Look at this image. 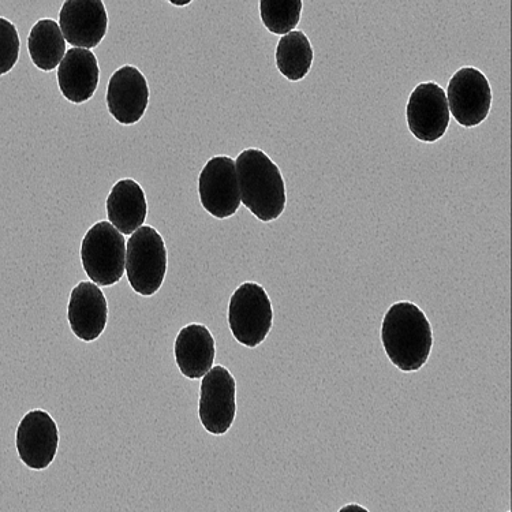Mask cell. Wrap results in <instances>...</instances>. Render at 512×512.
Masks as SVG:
<instances>
[{"instance_id": "cell-1", "label": "cell", "mask_w": 512, "mask_h": 512, "mask_svg": "<svg viewBox=\"0 0 512 512\" xmlns=\"http://www.w3.org/2000/svg\"><path fill=\"white\" fill-rule=\"evenodd\" d=\"M381 343L399 371L418 372L431 355L432 325L420 306L409 301L396 302L381 324Z\"/></svg>"}, {"instance_id": "cell-2", "label": "cell", "mask_w": 512, "mask_h": 512, "mask_svg": "<svg viewBox=\"0 0 512 512\" xmlns=\"http://www.w3.org/2000/svg\"><path fill=\"white\" fill-rule=\"evenodd\" d=\"M241 203L261 222H274L286 208V185L279 167L267 153L245 149L235 160Z\"/></svg>"}, {"instance_id": "cell-3", "label": "cell", "mask_w": 512, "mask_h": 512, "mask_svg": "<svg viewBox=\"0 0 512 512\" xmlns=\"http://www.w3.org/2000/svg\"><path fill=\"white\" fill-rule=\"evenodd\" d=\"M130 286L142 297L155 295L167 274V249L159 231L141 226L127 241L126 265Z\"/></svg>"}, {"instance_id": "cell-4", "label": "cell", "mask_w": 512, "mask_h": 512, "mask_svg": "<svg viewBox=\"0 0 512 512\" xmlns=\"http://www.w3.org/2000/svg\"><path fill=\"white\" fill-rule=\"evenodd\" d=\"M81 261L91 282L114 286L125 275V237L106 220L96 223L82 239Z\"/></svg>"}, {"instance_id": "cell-5", "label": "cell", "mask_w": 512, "mask_h": 512, "mask_svg": "<svg viewBox=\"0 0 512 512\" xmlns=\"http://www.w3.org/2000/svg\"><path fill=\"white\" fill-rule=\"evenodd\" d=\"M272 323L274 310L267 291L259 283H242L229 304V325L235 340L254 349L267 339Z\"/></svg>"}, {"instance_id": "cell-6", "label": "cell", "mask_w": 512, "mask_h": 512, "mask_svg": "<svg viewBox=\"0 0 512 512\" xmlns=\"http://www.w3.org/2000/svg\"><path fill=\"white\" fill-rule=\"evenodd\" d=\"M237 383L229 369L215 366L203 377L200 388L198 417L205 431L211 435H224L230 431L237 413Z\"/></svg>"}, {"instance_id": "cell-7", "label": "cell", "mask_w": 512, "mask_h": 512, "mask_svg": "<svg viewBox=\"0 0 512 512\" xmlns=\"http://www.w3.org/2000/svg\"><path fill=\"white\" fill-rule=\"evenodd\" d=\"M448 108L463 127H476L488 118L492 89L488 78L476 67H462L452 76L447 89Z\"/></svg>"}, {"instance_id": "cell-8", "label": "cell", "mask_w": 512, "mask_h": 512, "mask_svg": "<svg viewBox=\"0 0 512 512\" xmlns=\"http://www.w3.org/2000/svg\"><path fill=\"white\" fill-rule=\"evenodd\" d=\"M198 194L205 211L216 219H227L241 207L235 160L229 156L209 159L198 178Z\"/></svg>"}, {"instance_id": "cell-9", "label": "cell", "mask_w": 512, "mask_h": 512, "mask_svg": "<svg viewBox=\"0 0 512 512\" xmlns=\"http://www.w3.org/2000/svg\"><path fill=\"white\" fill-rule=\"evenodd\" d=\"M446 91L436 82H422L411 92L406 108L411 134L422 142L439 141L450 125Z\"/></svg>"}, {"instance_id": "cell-10", "label": "cell", "mask_w": 512, "mask_h": 512, "mask_svg": "<svg viewBox=\"0 0 512 512\" xmlns=\"http://www.w3.org/2000/svg\"><path fill=\"white\" fill-rule=\"evenodd\" d=\"M16 444L21 461L29 469L46 470L58 452V425L47 411H29L18 425Z\"/></svg>"}, {"instance_id": "cell-11", "label": "cell", "mask_w": 512, "mask_h": 512, "mask_svg": "<svg viewBox=\"0 0 512 512\" xmlns=\"http://www.w3.org/2000/svg\"><path fill=\"white\" fill-rule=\"evenodd\" d=\"M59 26L67 43L78 48H95L108 29L103 0H65L59 11Z\"/></svg>"}, {"instance_id": "cell-12", "label": "cell", "mask_w": 512, "mask_h": 512, "mask_svg": "<svg viewBox=\"0 0 512 512\" xmlns=\"http://www.w3.org/2000/svg\"><path fill=\"white\" fill-rule=\"evenodd\" d=\"M107 108L121 125H134L144 117L149 104L147 78L137 67L122 66L108 82Z\"/></svg>"}, {"instance_id": "cell-13", "label": "cell", "mask_w": 512, "mask_h": 512, "mask_svg": "<svg viewBox=\"0 0 512 512\" xmlns=\"http://www.w3.org/2000/svg\"><path fill=\"white\" fill-rule=\"evenodd\" d=\"M67 319L73 334L84 342L99 339L106 330L108 305L106 295L93 282H81L70 294Z\"/></svg>"}, {"instance_id": "cell-14", "label": "cell", "mask_w": 512, "mask_h": 512, "mask_svg": "<svg viewBox=\"0 0 512 512\" xmlns=\"http://www.w3.org/2000/svg\"><path fill=\"white\" fill-rule=\"evenodd\" d=\"M99 62L87 48L74 47L66 51L58 66V85L70 103L82 104L91 100L99 87Z\"/></svg>"}, {"instance_id": "cell-15", "label": "cell", "mask_w": 512, "mask_h": 512, "mask_svg": "<svg viewBox=\"0 0 512 512\" xmlns=\"http://www.w3.org/2000/svg\"><path fill=\"white\" fill-rule=\"evenodd\" d=\"M174 354L183 376L190 380L203 379L215 361V339L203 324L186 325L175 339Z\"/></svg>"}, {"instance_id": "cell-16", "label": "cell", "mask_w": 512, "mask_h": 512, "mask_svg": "<svg viewBox=\"0 0 512 512\" xmlns=\"http://www.w3.org/2000/svg\"><path fill=\"white\" fill-rule=\"evenodd\" d=\"M106 204L108 220L119 233L132 235L144 226L148 213L147 197L134 179H121L115 183Z\"/></svg>"}, {"instance_id": "cell-17", "label": "cell", "mask_w": 512, "mask_h": 512, "mask_svg": "<svg viewBox=\"0 0 512 512\" xmlns=\"http://www.w3.org/2000/svg\"><path fill=\"white\" fill-rule=\"evenodd\" d=\"M28 50L37 69H56L67 51L65 36L58 22L50 18L37 21L29 33Z\"/></svg>"}, {"instance_id": "cell-18", "label": "cell", "mask_w": 512, "mask_h": 512, "mask_svg": "<svg viewBox=\"0 0 512 512\" xmlns=\"http://www.w3.org/2000/svg\"><path fill=\"white\" fill-rule=\"evenodd\" d=\"M313 52L308 36L301 31H291L282 36L276 48V66L287 80L298 82L304 80L312 69Z\"/></svg>"}, {"instance_id": "cell-19", "label": "cell", "mask_w": 512, "mask_h": 512, "mask_svg": "<svg viewBox=\"0 0 512 512\" xmlns=\"http://www.w3.org/2000/svg\"><path fill=\"white\" fill-rule=\"evenodd\" d=\"M302 6V0H260L261 21L274 35H287L300 24Z\"/></svg>"}, {"instance_id": "cell-20", "label": "cell", "mask_w": 512, "mask_h": 512, "mask_svg": "<svg viewBox=\"0 0 512 512\" xmlns=\"http://www.w3.org/2000/svg\"><path fill=\"white\" fill-rule=\"evenodd\" d=\"M21 41L16 25L0 17V76L10 73L20 58Z\"/></svg>"}, {"instance_id": "cell-21", "label": "cell", "mask_w": 512, "mask_h": 512, "mask_svg": "<svg viewBox=\"0 0 512 512\" xmlns=\"http://www.w3.org/2000/svg\"><path fill=\"white\" fill-rule=\"evenodd\" d=\"M167 2L177 7H185L190 5V3L193 2V0H167Z\"/></svg>"}, {"instance_id": "cell-22", "label": "cell", "mask_w": 512, "mask_h": 512, "mask_svg": "<svg viewBox=\"0 0 512 512\" xmlns=\"http://www.w3.org/2000/svg\"><path fill=\"white\" fill-rule=\"evenodd\" d=\"M347 510H360V511H368L366 508L361 507L360 504H349V506L343 507L340 511H347Z\"/></svg>"}]
</instances>
